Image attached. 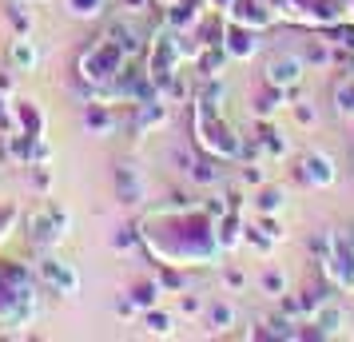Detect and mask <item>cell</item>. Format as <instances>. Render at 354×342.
Segmentation results:
<instances>
[{"mask_svg": "<svg viewBox=\"0 0 354 342\" xmlns=\"http://www.w3.org/2000/svg\"><path fill=\"white\" fill-rule=\"evenodd\" d=\"M227 211L223 199H167L147 207L140 219V243L160 267H215L219 247V215Z\"/></svg>", "mask_w": 354, "mask_h": 342, "instance_id": "6da1fadb", "label": "cell"}, {"mask_svg": "<svg viewBox=\"0 0 354 342\" xmlns=\"http://www.w3.org/2000/svg\"><path fill=\"white\" fill-rule=\"evenodd\" d=\"M36 323V275L17 259H0V326Z\"/></svg>", "mask_w": 354, "mask_h": 342, "instance_id": "7a4b0ae2", "label": "cell"}, {"mask_svg": "<svg viewBox=\"0 0 354 342\" xmlns=\"http://www.w3.org/2000/svg\"><path fill=\"white\" fill-rule=\"evenodd\" d=\"M192 135H195V147L203 155H211V160H223V163L243 160L247 135H239V131L227 124V112H211L199 99H192Z\"/></svg>", "mask_w": 354, "mask_h": 342, "instance_id": "3957f363", "label": "cell"}, {"mask_svg": "<svg viewBox=\"0 0 354 342\" xmlns=\"http://www.w3.org/2000/svg\"><path fill=\"white\" fill-rule=\"evenodd\" d=\"M128 64H131V56L104 32L100 40H92V44L80 52L76 76H80V84H88L92 92H104V88H112V84L120 80V72H124Z\"/></svg>", "mask_w": 354, "mask_h": 342, "instance_id": "277c9868", "label": "cell"}, {"mask_svg": "<svg viewBox=\"0 0 354 342\" xmlns=\"http://www.w3.org/2000/svg\"><path fill=\"white\" fill-rule=\"evenodd\" d=\"M68 231H72V215H68L56 199H44L40 211L28 215V243H32V251H40V255H48L52 247L64 243Z\"/></svg>", "mask_w": 354, "mask_h": 342, "instance_id": "5b68a950", "label": "cell"}, {"mask_svg": "<svg viewBox=\"0 0 354 342\" xmlns=\"http://www.w3.org/2000/svg\"><path fill=\"white\" fill-rule=\"evenodd\" d=\"M322 275L338 294H354V227L330 231V255L322 259Z\"/></svg>", "mask_w": 354, "mask_h": 342, "instance_id": "8992f818", "label": "cell"}, {"mask_svg": "<svg viewBox=\"0 0 354 342\" xmlns=\"http://www.w3.org/2000/svg\"><path fill=\"white\" fill-rule=\"evenodd\" d=\"M306 60L299 52H271L267 56V64H263V84H271V88H283V92H295L299 84L306 80Z\"/></svg>", "mask_w": 354, "mask_h": 342, "instance_id": "52a82bcc", "label": "cell"}, {"mask_svg": "<svg viewBox=\"0 0 354 342\" xmlns=\"http://www.w3.org/2000/svg\"><path fill=\"white\" fill-rule=\"evenodd\" d=\"M263 40H267V32L247 28V24H239V20H227L219 44H223V52L231 56V64H251L259 52H263Z\"/></svg>", "mask_w": 354, "mask_h": 342, "instance_id": "ba28073f", "label": "cell"}, {"mask_svg": "<svg viewBox=\"0 0 354 342\" xmlns=\"http://www.w3.org/2000/svg\"><path fill=\"white\" fill-rule=\"evenodd\" d=\"M295 175H299V183L310 187V191H330L338 183V167L326 151H306V155H299Z\"/></svg>", "mask_w": 354, "mask_h": 342, "instance_id": "9c48e42d", "label": "cell"}, {"mask_svg": "<svg viewBox=\"0 0 354 342\" xmlns=\"http://www.w3.org/2000/svg\"><path fill=\"white\" fill-rule=\"evenodd\" d=\"M310 330H299V339H338V334H346V307L335 298H326L310 319H303Z\"/></svg>", "mask_w": 354, "mask_h": 342, "instance_id": "30bf717a", "label": "cell"}, {"mask_svg": "<svg viewBox=\"0 0 354 342\" xmlns=\"http://www.w3.org/2000/svg\"><path fill=\"white\" fill-rule=\"evenodd\" d=\"M227 20H239V24H247V28L271 32L274 24H279V12L271 8V0H231Z\"/></svg>", "mask_w": 354, "mask_h": 342, "instance_id": "8fae6325", "label": "cell"}, {"mask_svg": "<svg viewBox=\"0 0 354 342\" xmlns=\"http://www.w3.org/2000/svg\"><path fill=\"white\" fill-rule=\"evenodd\" d=\"M36 275H40V283H48L52 291L60 294H76L80 291V275H76V267L64 259H56V255H44V259L36 263Z\"/></svg>", "mask_w": 354, "mask_h": 342, "instance_id": "7c38bea8", "label": "cell"}, {"mask_svg": "<svg viewBox=\"0 0 354 342\" xmlns=\"http://www.w3.org/2000/svg\"><path fill=\"white\" fill-rule=\"evenodd\" d=\"M115 191H120V203L140 207L147 199V175L136 163H120V167H115Z\"/></svg>", "mask_w": 354, "mask_h": 342, "instance_id": "4fadbf2b", "label": "cell"}, {"mask_svg": "<svg viewBox=\"0 0 354 342\" xmlns=\"http://www.w3.org/2000/svg\"><path fill=\"white\" fill-rule=\"evenodd\" d=\"M8 104H12V115H17V131L32 135V140H44L48 120H44V112H40V104H36V99H24V96H12ZM17 131H12V135H17Z\"/></svg>", "mask_w": 354, "mask_h": 342, "instance_id": "5bb4252c", "label": "cell"}, {"mask_svg": "<svg viewBox=\"0 0 354 342\" xmlns=\"http://www.w3.org/2000/svg\"><path fill=\"white\" fill-rule=\"evenodd\" d=\"M84 128L92 131L96 140H108V135H115V128H120L115 104H108V99H92V104L84 108Z\"/></svg>", "mask_w": 354, "mask_h": 342, "instance_id": "9a60e30c", "label": "cell"}, {"mask_svg": "<svg viewBox=\"0 0 354 342\" xmlns=\"http://www.w3.org/2000/svg\"><path fill=\"white\" fill-rule=\"evenodd\" d=\"M8 68H17V72H36L40 68V48H36L32 36H12L8 40Z\"/></svg>", "mask_w": 354, "mask_h": 342, "instance_id": "2e32d148", "label": "cell"}, {"mask_svg": "<svg viewBox=\"0 0 354 342\" xmlns=\"http://www.w3.org/2000/svg\"><path fill=\"white\" fill-rule=\"evenodd\" d=\"M163 283H160V275H144V278H136L128 287V298L136 303L140 310H151V307H160L163 303Z\"/></svg>", "mask_w": 354, "mask_h": 342, "instance_id": "e0dca14e", "label": "cell"}, {"mask_svg": "<svg viewBox=\"0 0 354 342\" xmlns=\"http://www.w3.org/2000/svg\"><path fill=\"white\" fill-rule=\"evenodd\" d=\"M251 207H255V215H283V207H287V191L279 187V183H263L255 196H251Z\"/></svg>", "mask_w": 354, "mask_h": 342, "instance_id": "ac0fdd59", "label": "cell"}, {"mask_svg": "<svg viewBox=\"0 0 354 342\" xmlns=\"http://www.w3.org/2000/svg\"><path fill=\"white\" fill-rule=\"evenodd\" d=\"M287 271L279 267V263H271V259H263V271H259V291L267 294V298H283L287 294Z\"/></svg>", "mask_w": 354, "mask_h": 342, "instance_id": "d6986e66", "label": "cell"}, {"mask_svg": "<svg viewBox=\"0 0 354 342\" xmlns=\"http://www.w3.org/2000/svg\"><path fill=\"white\" fill-rule=\"evenodd\" d=\"M203 323L211 326V330H231L235 326V303H227V298H211L207 307H203Z\"/></svg>", "mask_w": 354, "mask_h": 342, "instance_id": "ffe728a7", "label": "cell"}, {"mask_svg": "<svg viewBox=\"0 0 354 342\" xmlns=\"http://www.w3.org/2000/svg\"><path fill=\"white\" fill-rule=\"evenodd\" d=\"M140 326H144L147 334H160V339L176 334V319H171V310H163V307L144 310V314H140Z\"/></svg>", "mask_w": 354, "mask_h": 342, "instance_id": "44dd1931", "label": "cell"}, {"mask_svg": "<svg viewBox=\"0 0 354 342\" xmlns=\"http://www.w3.org/2000/svg\"><path fill=\"white\" fill-rule=\"evenodd\" d=\"M330 99H335V115L338 120H354V72L346 76V80L335 84Z\"/></svg>", "mask_w": 354, "mask_h": 342, "instance_id": "7402d4cb", "label": "cell"}, {"mask_svg": "<svg viewBox=\"0 0 354 342\" xmlns=\"http://www.w3.org/2000/svg\"><path fill=\"white\" fill-rule=\"evenodd\" d=\"M4 17L12 24V36H32V12H24V0H12L4 8Z\"/></svg>", "mask_w": 354, "mask_h": 342, "instance_id": "603a6c76", "label": "cell"}, {"mask_svg": "<svg viewBox=\"0 0 354 342\" xmlns=\"http://www.w3.org/2000/svg\"><path fill=\"white\" fill-rule=\"evenodd\" d=\"M287 112L295 115V124H299V128H303V131L319 128V108H315L310 99H295V104H290Z\"/></svg>", "mask_w": 354, "mask_h": 342, "instance_id": "cb8c5ba5", "label": "cell"}, {"mask_svg": "<svg viewBox=\"0 0 354 342\" xmlns=\"http://www.w3.org/2000/svg\"><path fill=\"white\" fill-rule=\"evenodd\" d=\"M203 307H207V303H203V298H199V294H192V291H179V314H203Z\"/></svg>", "mask_w": 354, "mask_h": 342, "instance_id": "d4e9b609", "label": "cell"}, {"mask_svg": "<svg viewBox=\"0 0 354 342\" xmlns=\"http://www.w3.org/2000/svg\"><path fill=\"white\" fill-rule=\"evenodd\" d=\"M140 243V227H128L124 235H112V251H131Z\"/></svg>", "mask_w": 354, "mask_h": 342, "instance_id": "484cf974", "label": "cell"}, {"mask_svg": "<svg viewBox=\"0 0 354 342\" xmlns=\"http://www.w3.org/2000/svg\"><path fill=\"white\" fill-rule=\"evenodd\" d=\"M223 283H227V291H243V287H251V278L243 275V271H235V267H227L223 271Z\"/></svg>", "mask_w": 354, "mask_h": 342, "instance_id": "4316f807", "label": "cell"}, {"mask_svg": "<svg viewBox=\"0 0 354 342\" xmlns=\"http://www.w3.org/2000/svg\"><path fill=\"white\" fill-rule=\"evenodd\" d=\"M140 314H144V310L136 307V303H131L128 294H124V298L115 303V319H124V323H128V319H140Z\"/></svg>", "mask_w": 354, "mask_h": 342, "instance_id": "83f0119b", "label": "cell"}, {"mask_svg": "<svg viewBox=\"0 0 354 342\" xmlns=\"http://www.w3.org/2000/svg\"><path fill=\"white\" fill-rule=\"evenodd\" d=\"M115 4H120L124 12H131V17H140V12H147V8H151V0H115Z\"/></svg>", "mask_w": 354, "mask_h": 342, "instance_id": "f1b7e54d", "label": "cell"}, {"mask_svg": "<svg viewBox=\"0 0 354 342\" xmlns=\"http://www.w3.org/2000/svg\"><path fill=\"white\" fill-rule=\"evenodd\" d=\"M28 4H48V0H28Z\"/></svg>", "mask_w": 354, "mask_h": 342, "instance_id": "f546056e", "label": "cell"}]
</instances>
